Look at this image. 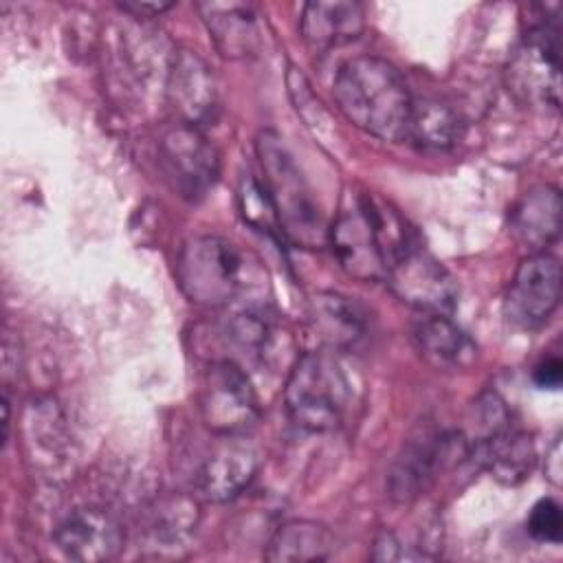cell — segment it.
<instances>
[{"label":"cell","mask_w":563,"mask_h":563,"mask_svg":"<svg viewBox=\"0 0 563 563\" xmlns=\"http://www.w3.org/2000/svg\"><path fill=\"white\" fill-rule=\"evenodd\" d=\"M334 548L336 539L323 523L295 519L275 530L266 545L264 559L273 563L323 561L334 554Z\"/></svg>","instance_id":"obj_21"},{"label":"cell","mask_w":563,"mask_h":563,"mask_svg":"<svg viewBox=\"0 0 563 563\" xmlns=\"http://www.w3.org/2000/svg\"><path fill=\"white\" fill-rule=\"evenodd\" d=\"M339 266L361 282H380L416 244L405 218L380 196L361 194L328 229Z\"/></svg>","instance_id":"obj_1"},{"label":"cell","mask_w":563,"mask_h":563,"mask_svg":"<svg viewBox=\"0 0 563 563\" xmlns=\"http://www.w3.org/2000/svg\"><path fill=\"white\" fill-rule=\"evenodd\" d=\"M334 101L358 130L398 143L407 139L413 97L400 70L376 55L347 59L334 77Z\"/></svg>","instance_id":"obj_2"},{"label":"cell","mask_w":563,"mask_h":563,"mask_svg":"<svg viewBox=\"0 0 563 563\" xmlns=\"http://www.w3.org/2000/svg\"><path fill=\"white\" fill-rule=\"evenodd\" d=\"M561 442H554L552 449L548 451V457H545V477L554 484V486H561V473H563V466H561Z\"/></svg>","instance_id":"obj_27"},{"label":"cell","mask_w":563,"mask_h":563,"mask_svg":"<svg viewBox=\"0 0 563 563\" xmlns=\"http://www.w3.org/2000/svg\"><path fill=\"white\" fill-rule=\"evenodd\" d=\"M257 471V455L244 444L220 446L200 468L198 490L209 501H227L240 495Z\"/></svg>","instance_id":"obj_18"},{"label":"cell","mask_w":563,"mask_h":563,"mask_svg":"<svg viewBox=\"0 0 563 563\" xmlns=\"http://www.w3.org/2000/svg\"><path fill=\"white\" fill-rule=\"evenodd\" d=\"M347 400L350 385L332 354L297 356L284 387V405L292 424L312 433L332 431L341 424Z\"/></svg>","instance_id":"obj_4"},{"label":"cell","mask_w":563,"mask_h":563,"mask_svg":"<svg viewBox=\"0 0 563 563\" xmlns=\"http://www.w3.org/2000/svg\"><path fill=\"white\" fill-rule=\"evenodd\" d=\"M561 299V264L541 251L528 255L508 286L506 319L519 328H537L550 319Z\"/></svg>","instance_id":"obj_10"},{"label":"cell","mask_w":563,"mask_h":563,"mask_svg":"<svg viewBox=\"0 0 563 563\" xmlns=\"http://www.w3.org/2000/svg\"><path fill=\"white\" fill-rule=\"evenodd\" d=\"M475 457L501 484L515 486L528 477L534 466V444L528 433L501 429L475 444Z\"/></svg>","instance_id":"obj_19"},{"label":"cell","mask_w":563,"mask_h":563,"mask_svg":"<svg viewBox=\"0 0 563 563\" xmlns=\"http://www.w3.org/2000/svg\"><path fill=\"white\" fill-rule=\"evenodd\" d=\"M176 277L185 297L200 308H224L242 290V257L218 235H198L185 242Z\"/></svg>","instance_id":"obj_5"},{"label":"cell","mask_w":563,"mask_h":563,"mask_svg":"<svg viewBox=\"0 0 563 563\" xmlns=\"http://www.w3.org/2000/svg\"><path fill=\"white\" fill-rule=\"evenodd\" d=\"M308 323L325 350L352 347L367 328L363 308L339 292H317L308 301Z\"/></svg>","instance_id":"obj_14"},{"label":"cell","mask_w":563,"mask_h":563,"mask_svg":"<svg viewBox=\"0 0 563 563\" xmlns=\"http://www.w3.org/2000/svg\"><path fill=\"white\" fill-rule=\"evenodd\" d=\"M462 117L440 99H413L407 139L424 150H449L462 136Z\"/></svg>","instance_id":"obj_22"},{"label":"cell","mask_w":563,"mask_h":563,"mask_svg":"<svg viewBox=\"0 0 563 563\" xmlns=\"http://www.w3.org/2000/svg\"><path fill=\"white\" fill-rule=\"evenodd\" d=\"M534 383L543 389H556L561 385V378H563V363L556 358V356H550V358H543L537 367H534V374H532Z\"/></svg>","instance_id":"obj_25"},{"label":"cell","mask_w":563,"mask_h":563,"mask_svg":"<svg viewBox=\"0 0 563 563\" xmlns=\"http://www.w3.org/2000/svg\"><path fill=\"white\" fill-rule=\"evenodd\" d=\"M257 161L262 167V187L273 205L279 233L297 246L319 249L328 242L317 198L299 172L292 154L282 136L266 130L255 141Z\"/></svg>","instance_id":"obj_3"},{"label":"cell","mask_w":563,"mask_h":563,"mask_svg":"<svg viewBox=\"0 0 563 563\" xmlns=\"http://www.w3.org/2000/svg\"><path fill=\"white\" fill-rule=\"evenodd\" d=\"M526 528H528L530 537L541 543H559L561 530H563L561 506L550 497L539 499L528 515Z\"/></svg>","instance_id":"obj_24"},{"label":"cell","mask_w":563,"mask_h":563,"mask_svg":"<svg viewBox=\"0 0 563 563\" xmlns=\"http://www.w3.org/2000/svg\"><path fill=\"white\" fill-rule=\"evenodd\" d=\"M196 521L198 512L194 501L185 497L167 499L154 510L150 537L154 539V543H158L156 548H178V543L187 539L191 530H196Z\"/></svg>","instance_id":"obj_23"},{"label":"cell","mask_w":563,"mask_h":563,"mask_svg":"<svg viewBox=\"0 0 563 563\" xmlns=\"http://www.w3.org/2000/svg\"><path fill=\"white\" fill-rule=\"evenodd\" d=\"M385 279L400 301L424 314H451L457 303L453 275L418 244L389 268Z\"/></svg>","instance_id":"obj_9"},{"label":"cell","mask_w":563,"mask_h":563,"mask_svg":"<svg viewBox=\"0 0 563 563\" xmlns=\"http://www.w3.org/2000/svg\"><path fill=\"white\" fill-rule=\"evenodd\" d=\"M451 446L453 442L444 435H422L413 440L391 473V495L396 499H409L418 495L420 488H424V484L446 462Z\"/></svg>","instance_id":"obj_20"},{"label":"cell","mask_w":563,"mask_h":563,"mask_svg":"<svg viewBox=\"0 0 563 563\" xmlns=\"http://www.w3.org/2000/svg\"><path fill=\"white\" fill-rule=\"evenodd\" d=\"M198 11L216 48L231 59L255 53L260 31L251 7L238 2H200Z\"/></svg>","instance_id":"obj_17"},{"label":"cell","mask_w":563,"mask_h":563,"mask_svg":"<svg viewBox=\"0 0 563 563\" xmlns=\"http://www.w3.org/2000/svg\"><path fill=\"white\" fill-rule=\"evenodd\" d=\"M299 29L312 48L328 51L363 33L365 9L358 2H308L301 11Z\"/></svg>","instance_id":"obj_16"},{"label":"cell","mask_w":563,"mask_h":563,"mask_svg":"<svg viewBox=\"0 0 563 563\" xmlns=\"http://www.w3.org/2000/svg\"><path fill=\"white\" fill-rule=\"evenodd\" d=\"M167 99L180 123L200 125L218 108V88L211 68L191 51H178L167 73Z\"/></svg>","instance_id":"obj_11"},{"label":"cell","mask_w":563,"mask_h":563,"mask_svg":"<svg viewBox=\"0 0 563 563\" xmlns=\"http://www.w3.org/2000/svg\"><path fill=\"white\" fill-rule=\"evenodd\" d=\"M198 407L207 429L220 435H238L260 418V400L249 374L231 358L207 365L200 378Z\"/></svg>","instance_id":"obj_7"},{"label":"cell","mask_w":563,"mask_h":563,"mask_svg":"<svg viewBox=\"0 0 563 563\" xmlns=\"http://www.w3.org/2000/svg\"><path fill=\"white\" fill-rule=\"evenodd\" d=\"M420 356L435 369L464 372L477 361L475 341L446 314H424L413 328Z\"/></svg>","instance_id":"obj_13"},{"label":"cell","mask_w":563,"mask_h":563,"mask_svg":"<svg viewBox=\"0 0 563 563\" xmlns=\"http://www.w3.org/2000/svg\"><path fill=\"white\" fill-rule=\"evenodd\" d=\"M543 9V7H541ZM512 92L543 108H559V15L543 13L530 22L523 44L517 48L508 66Z\"/></svg>","instance_id":"obj_6"},{"label":"cell","mask_w":563,"mask_h":563,"mask_svg":"<svg viewBox=\"0 0 563 563\" xmlns=\"http://www.w3.org/2000/svg\"><path fill=\"white\" fill-rule=\"evenodd\" d=\"M561 209L563 205L556 187H532L510 211V231L521 244H526L534 253H541L559 238Z\"/></svg>","instance_id":"obj_15"},{"label":"cell","mask_w":563,"mask_h":563,"mask_svg":"<svg viewBox=\"0 0 563 563\" xmlns=\"http://www.w3.org/2000/svg\"><path fill=\"white\" fill-rule=\"evenodd\" d=\"M55 543L73 561H106L121 548V528L101 508H77L57 526Z\"/></svg>","instance_id":"obj_12"},{"label":"cell","mask_w":563,"mask_h":563,"mask_svg":"<svg viewBox=\"0 0 563 563\" xmlns=\"http://www.w3.org/2000/svg\"><path fill=\"white\" fill-rule=\"evenodd\" d=\"M172 4L169 2H123L121 9L132 13L134 18H154L167 11Z\"/></svg>","instance_id":"obj_26"},{"label":"cell","mask_w":563,"mask_h":563,"mask_svg":"<svg viewBox=\"0 0 563 563\" xmlns=\"http://www.w3.org/2000/svg\"><path fill=\"white\" fill-rule=\"evenodd\" d=\"M158 163L172 187L189 200L202 198L220 172L218 152L209 139L200 128L180 121L161 136Z\"/></svg>","instance_id":"obj_8"}]
</instances>
